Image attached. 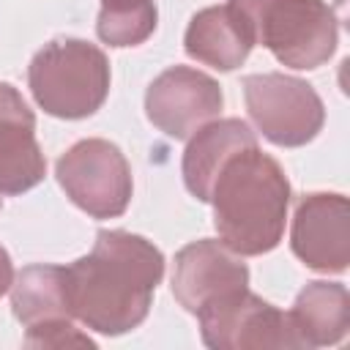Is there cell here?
<instances>
[{"label": "cell", "mask_w": 350, "mask_h": 350, "mask_svg": "<svg viewBox=\"0 0 350 350\" xmlns=\"http://www.w3.org/2000/svg\"><path fill=\"white\" fill-rule=\"evenodd\" d=\"M164 276V254L129 230H98L90 254L66 268L71 314L90 331L120 336L137 328Z\"/></svg>", "instance_id": "cell-1"}, {"label": "cell", "mask_w": 350, "mask_h": 350, "mask_svg": "<svg viewBox=\"0 0 350 350\" xmlns=\"http://www.w3.org/2000/svg\"><path fill=\"white\" fill-rule=\"evenodd\" d=\"M208 202L219 241L241 257H257L276 249L284 235L290 180L273 156L252 145L227 159Z\"/></svg>", "instance_id": "cell-2"}, {"label": "cell", "mask_w": 350, "mask_h": 350, "mask_svg": "<svg viewBox=\"0 0 350 350\" xmlns=\"http://www.w3.org/2000/svg\"><path fill=\"white\" fill-rule=\"evenodd\" d=\"M252 44H262L282 66L312 71L331 60L339 19L325 0H227Z\"/></svg>", "instance_id": "cell-3"}, {"label": "cell", "mask_w": 350, "mask_h": 350, "mask_svg": "<svg viewBox=\"0 0 350 350\" xmlns=\"http://www.w3.org/2000/svg\"><path fill=\"white\" fill-rule=\"evenodd\" d=\"M27 88L52 118H90L107 101L109 60L104 49L85 38H55L33 55Z\"/></svg>", "instance_id": "cell-4"}, {"label": "cell", "mask_w": 350, "mask_h": 350, "mask_svg": "<svg viewBox=\"0 0 350 350\" xmlns=\"http://www.w3.org/2000/svg\"><path fill=\"white\" fill-rule=\"evenodd\" d=\"M55 175L66 197L90 219H115L131 202V167L109 139H79L57 159Z\"/></svg>", "instance_id": "cell-5"}, {"label": "cell", "mask_w": 350, "mask_h": 350, "mask_svg": "<svg viewBox=\"0 0 350 350\" xmlns=\"http://www.w3.org/2000/svg\"><path fill=\"white\" fill-rule=\"evenodd\" d=\"M243 98L257 131L279 148L312 142L325 123V107L317 90L282 71L243 77Z\"/></svg>", "instance_id": "cell-6"}, {"label": "cell", "mask_w": 350, "mask_h": 350, "mask_svg": "<svg viewBox=\"0 0 350 350\" xmlns=\"http://www.w3.org/2000/svg\"><path fill=\"white\" fill-rule=\"evenodd\" d=\"M202 342L213 350H262V347H304L287 312L260 295L232 290L197 312Z\"/></svg>", "instance_id": "cell-7"}, {"label": "cell", "mask_w": 350, "mask_h": 350, "mask_svg": "<svg viewBox=\"0 0 350 350\" xmlns=\"http://www.w3.org/2000/svg\"><path fill=\"white\" fill-rule=\"evenodd\" d=\"M221 107V85L191 66H172L161 71L145 90L148 120L172 139H189L197 129L211 123Z\"/></svg>", "instance_id": "cell-8"}, {"label": "cell", "mask_w": 350, "mask_h": 350, "mask_svg": "<svg viewBox=\"0 0 350 350\" xmlns=\"http://www.w3.org/2000/svg\"><path fill=\"white\" fill-rule=\"evenodd\" d=\"M293 254L312 271L342 273L350 262V202L345 194H304L293 213Z\"/></svg>", "instance_id": "cell-9"}, {"label": "cell", "mask_w": 350, "mask_h": 350, "mask_svg": "<svg viewBox=\"0 0 350 350\" xmlns=\"http://www.w3.org/2000/svg\"><path fill=\"white\" fill-rule=\"evenodd\" d=\"M243 287H249V268L241 254L227 249L221 241L202 238L186 243L175 254L172 295L191 314H197L205 304Z\"/></svg>", "instance_id": "cell-10"}, {"label": "cell", "mask_w": 350, "mask_h": 350, "mask_svg": "<svg viewBox=\"0 0 350 350\" xmlns=\"http://www.w3.org/2000/svg\"><path fill=\"white\" fill-rule=\"evenodd\" d=\"M46 175V159L36 139V115L22 93L0 82V194H22Z\"/></svg>", "instance_id": "cell-11"}, {"label": "cell", "mask_w": 350, "mask_h": 350, "mask_svg": "<svg viewBox=\"0 0 350 350\" xmlns=\"http://www.w3.org/2000/svg\"><path fill=\"white\" fill-rule=\"evenodd\" d=\"M252 145H257V134L241 118H221L197 129L189 137V145L183 150V164H180L183 183L191 191V197H197L200 202H208L211 186L219 170L227 164V159H232L235 153Z\"/></svg>", "instance_id": "cell-12"}, {"label": "cell", "mask_w": 350, "mask_h": 350, "mask_svg": "<svg viewBox=\"0 0 350 350\" xmlns=\"http://www.w3.org/2000/svg\"><path fill=\"white\" fill-rule=\"evenodd\" d=\"M252 38L238 22V16L230 11V5H208L197 11L186 27L183 49L191 60L211 66L216 71H232L238 68L249 52Z\"/></svg>", "instance_id": "cell-13"}, {"label": "cell", "mask_w": 350, "mask_h": 350, "mask_svg": "<svg viewBox=\"0 0 350 350\" xmlns=\"http://www.w3.org/2000/svg\"><path fill=\"white\" fill-rule=\"evenodd\" d=\"M304 347L336 345L350 328V295L339 282H309L287 312Z\"/></svg>", "instance_id": "cell-14"}, {"label": "cell", "mask_w": 350, "mask_h": 350, "mask_svg": "<svg viewBox=\"0 0 350 350\" xmlns=\"http://www.w3.org/2000/svg\"><path fill=\"white\" fill-rule=\"evenodd\" d=\"M14 317L30 328L49 320H71L66 268L60 265H27L11 282Z\"/></svg>", "instance_id": "cell-15"}, {"label": "cell", "mask_w": 350, "mask_h": 350, "mask_svg": "<svg viewBox=\"0 0 350 350\" xmlns=\"http://www.w3.org/2000/svg\"><path fill=\"white\" fill-rule=\"evenodd\" d=\"M156 0H101L96 33L109 46H137L156 30Z\"/></svg>", "instance_id": "cell-16"}, {"label": "cell", "mask_w": 350, "mask_h": 350, "mask_svg": "<svg viewBox=\"0 0 350 350\" xmlns=\"http://www.w3.org/2000/svg\"><path fill=\"white\" fill-rule=\"evenodd\" d=\"M25 345L27 347H71V345L96 347V342L79 328H74L71 320H49V323L30 325L25 331Z\"/></svg>", "instance_id": "cell-17"}, {"label": "cell", "mask_w": 350, "mask_h": 350, "mask_svg": "<svg viewBox=\"0 0 350 350\" xmlns=\"http://www.w3.org/2000/svg\"><path fill=\"white\" fill-rule=\"evenodd\" d=\"M11 282H14V265H11L8 252L0 246V295L11 290Z\"/></svg>", "instance_id": "cell-18"}, {"label": "cell", "mask_w": 350, "mask_h": 350, "mask_svg": "<svg viewBox=\"0 0 350 350\" xmlns=\"http://www.w3.org/2000/svg\"><path fill=\"white\" fill-rule=\"evenodd\" d=\"M0 208H3V200H0Z\"/></svg>", "instance_id": "cell-19"}]
</instances>
